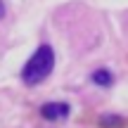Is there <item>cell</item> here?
Instances as JSON below:
<instances>
[{
	"label": "cell",
	"instance_id": "1",
	"mask_svg": "<svg viewBox=\"0 0 128 128\" xmlns=\"http://www.w3.org/2000/svg\"><path fill=\"white\" fill-rule=\"evenodd\" d=\"M52 66H55V52H52L50 45H40L31 57L28 62L24 64L22 69V81L26 86H38L40 81H45L50 76Z\"/></svg>",
	"mask_w": 128,
	"mask_h": 128
},
{
	"label": "cell",
	"instance_id": "2",
	"mask_svg": "<svg viewBox=\"0 0 128 128\" xmlns=\"http://www.w3.org/2000/svg\"><path fill=\"white\" fill-rule=\"evenodd\" d=\"M40 114H43V119H48V121H60V119H64V116L69 114V107L64 104V102H48V104L40 107Z\"/></svg>",
	"mask_w": 128,
	"mask_h": 128
},
{
	"label": "cell",
	"instance_id": "3",
	"mask_svg": "<svg viewBox=\"0 0 128 128\" xmlns=\"http://www.w3.org/2000/svg\"><path fill=\"white\" fill-rule=\"evenodd\" d=\"M90 78H92L95 83H100V86H109V83H112V74L104 71V69H97V71L92 74Z\"/></svg>",
	"mask_w": 128,
	"mask_h": 128
},
{
	"label": "cell",
	"instance_id": "4",
	"mask_svg": "<svg viewBox=\"0 0 128 128\" xmlns=\"http://www.w3.org/2000/svg\"><path fill=\"white\" fill-rule=\"evenodd\" d=\"M2 17H5V2L0 0V19H2Z\"/></svg>",
	"mask_w": 128,
	"mask_h": 128
}]
</instances>
